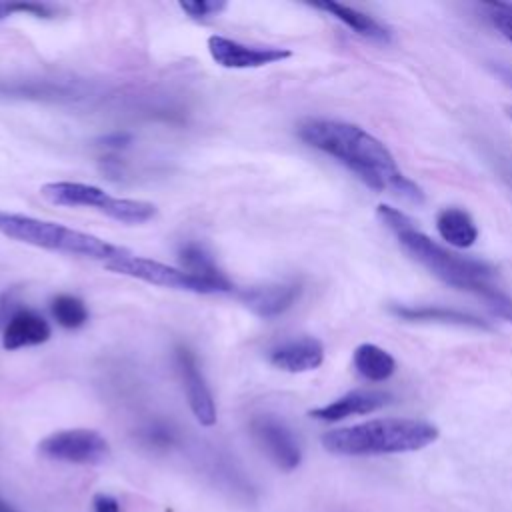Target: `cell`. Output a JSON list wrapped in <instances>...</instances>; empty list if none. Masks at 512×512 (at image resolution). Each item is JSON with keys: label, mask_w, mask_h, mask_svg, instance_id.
<instances>
[{"label": "cell", "mask_w": 512, "mask_h": 512, "mask_svg": "<svg viewBox=\"0 0 512 512\" xmlns=\"http://www.w3.org/2000/svg\"><path fill=\"white\" fill-rule=\"evenodd\" d=\"M296 134L308 146L344 164L376 192H388L412 204L424 202L422 188L402 174L384 142L362 126L342 120L308 118L298 124Z\"/></svg>", "instance_id": "cell-1"}, {"label": "cell", "mask_w": 512, "mask_h": 512, "mask_svg": "<svg viewBox=\"0 0 512 512\" xmlns=\"http://www.w3.org/2000/svg\"><path fill=\"white\" fill-rule=\"evenodd\" d=\"M378 218L394 232L400 246L438 280L456 290L474 294L494 316L512 322V296L492 282L496 272L492 264L448 250L418 230L414 222L394 206L380 204Z\"/></svg>", "instance_id": "cell-2"}, {"label": "cell", "mask_w": 512, "mask_h": 512, "mask_svg": "<svg viewBox=\"0 0 512 512\" xmlns=\"http://www.w3.org/2000/svg\"><path fill=\"white\" fill-rule=\"evenodd\" d=\"M438 436V428L426 420L380 418L330 430L322 436V446L338 456H380L422 450Z\"/></svg>", "instance_id": "cell-3"}, {"label": "cell", "mask_w": 512, "mask_h": 512, "mask_svg": "<svg viewBox=\"0 0 512 512\" xmlns=\"http://www.w3.org/2000/svg\"><path fill=\"white\" fill-rule=\"evenodd\" d=\"M0 234L36 248L104 260V264L130 254L126 248L106 242L94 234L14 212H0Z\"/></svg>", "instance_id": "cell-4"}, {"label": "cell", "mask_w": 512, "mask_h": 512, "mask_svg": "<svg viewBox=\"0 0 512 512\" xmlns=\"http://www.w3.org/2000/svg\"><path fill=\"white\" fill-rule=\"evenodd\" d=\"M40 196L56 206L94 208L108 218L124 224H142L156 216V206L146 200L116 198L94 184L84 182H48L40 188Z\"/></svg>", "instance_id": "cell-5"}, {"label": "cell", "mask_w": 512, "mask_h": 512, "mask_svg": "<svg viewBox=\"0 0 512 512\" xmlns=\"http://www.w3.org/2000/svg\"><path fill=\"white\" fill-rule=\"evenodd\" d=\"M106 270L116 272V274H124L154 286H164V288H172V290H184V292H194V294H220L226 292L220 284L210 282L206 278H200L196 274H190L182 268H174L168 264H162L158 260L152 258H144V256H122L116 260H110L104 264Z\"/></svg>", "instance_id": "cell-6"}, {"label": "cell", "mask_w": 512, "mask_h": 512, "mask_svg": "<svg viewBox=\"0 0 512 512\" xmlns=\"http://www.w3.org/2000/svg\"><path fill=\"white\" fill-rule=\"evenodd\" d=\"M38 452L50 460L68 464H100L110 456L108 440L90 428L58 430L38 444Z\"/></svg>", "instance_id": "cell-7"}, {"label": "cell", "mask_w": 512, "mask_h": 512, "mask_svg": "<svg viewBox=\"0 0 512 512\" xmlns=\"http://www.w3.org/2000/svg\"><path fill=\"white\" fill-rule=\"evenodd\" d=\"M208 52L212 60L230 70H246V68H262L274 62H282L292 56L288 48L278 46H250L226 36H210Z\"/></svg>", "instance_id": "cell-8"}, {"label": "cell", "mask_w": 512, "mask_h": 512, "mask_svg": "<svg viewBox=\"0 0 512 512\" xmlns=\"http://www.w3.org/2000/svg\"><path fill=\"white\" fill-rule=\"evenodd\" d=\"M250 430L260 448L280 470L290 472L298 468L302 452L292 430L284 422L274 416H256L250 422Z\"/></svg>", "instance_id": "cell-9"}, {"label": "cell", "mask_w": 512, "mask_h": 512, "mask_svg": "<svg viewBox=\"0 0 512 512\" xmlns=\"http://www.w3.org/2000/svg\"><path fill=\"white\" fill-rule=\"evenodd\" d=\"M176 364H178V370L182 376V386H184L192 414L196 416V420L202 426L216 424L214 398H212V392L202 376V370L198 368L196 356L188 348L180 346V348H176Z\"/></svg>", "instance_id": "cell-10"}, {"label": "cell", "mask_w": 512, "mask_h": 512, "mask_svg": "<svg viewBox=\"0 0 512 512\" xmlns=\"http://www.w3.org/2000/svg\"><path fill=\"white\" fill-rule=\"evenodd\" d=\"M268 362L284 372L300 374L316 370L324 362V344L314 336L280 342L268 352Z\"/></svg>", "instance_id": "cell-11"}, {"label": "cell", "mask_w": 512, "mask_h": 512, "mask_svg": "<svg viewBox=\"0 0 512 512\" xmlns=\"http://www.w3.org/2000/svg\"><path fill=\"white\" fill-rule=\"evenodd\" d=\"M390 400H392V394L384 390H352L324 406L312 408L308 414L322 422H338L350 416L370 414L374 410H380L386 404H390Z\"/></svg>", "instance_id": "cell-12"}, {"label": "cell", "mask_w": 512, "mask_h": 512, "mask_svg": "<svg viewBox=\"0 0 512 512\" xmlns=\"http://www.w3.org/2000/svg\"><path fill=\"white\" fill-rule=\"evenodd\" d=\"M302 294L300 282H276L254 286L240 294V300L260 318H276L290 310Z\"/></svg>", "instance_id": "cell-13"}, {"label": "cell", "mask_w": 512, "mask_h": 512, "mask_svg": "<svg viewBox=\"0 0 512 512\" xmlns=\"http://www.w3.org/2000/svg\"><path fill=\"white\" fill-rule=\"evenodd\" d=\"M50 334V324L38 312L30 308H18L4 322L2 348L12 352L18 348L38 346L44 344L50 338Z\"/></svg>", "instance_id": "cell-14"}, {"label": "cell", "mask_w": 512, "mask_h": 512, "mask_svg": "<svg viewBox=\"0 0 512 512\" xmlns=\"http://www.w3.org/2000/svg\"><path fill=\"white\" fill-rule=\"evenodd\" d=\"M388 312L404 322H434V324H452L466 326L476 330H490V324L472 312H464L448 306H430V304H390Z\"/></svg>", "instance_id": "cell-15"}, {"label": "cell", "mask_w": 512, "mask_h": 512, "mask_svg": "<svg viewBox=\"0 0 512 512\" xmlns=\"http://www.w3.org/2000/svg\"><path fill=\"white\" fill-rule=\"evenodd\" d=\"M312 6L318 8V10L328 12L330 16L340 20L344 26H348L350 30H354L356 34H360V36H364L368 40L384 42L386 44L392 38L390 30L384 24H380L376 18H372L370 14H366L362 10H356L352 6H346V4H340V2H334V0L314 2Z\"/></svg>", "instance_id": "cell-16"}, {"label": "cell", "mask_w": 512, "mask_h": 512, "mask_svg": "<svg viewBox=\"0 0 512 512\" xmlns=\"http://www.w3.org/2000/svg\"><path fill=\"white\" fill-rule=\"evenodd\" d=\"M436 230L440 238L454 248H470L478 240V226L474 218L458 206L442 208L436 214Z\"/></svg>", "instance_id": "cell-17"}, {"label": "cell", "mask_w": 512, "mask_h": 512, "mask_svg": "<svg viewBox=\"0 0 512 512\" xmlns=\"http://www.w3.org/2000/svg\"><path fill=\"white\" fill-rule=\"evenodd\" d=\"M352 364L356 372L368 382H384L396 372V360L392 358V354L372 342L356 346L352 354Z\"/></svg>", "instance_id": "cell-18"}, {"label": "cell", "mask_w": 512, "mask_h": 512, "mask_svg": "<svg viewBox=\"0 0 512 512\" xmlns=\"http://www.w3.org/2000/svg\"><path fill=\"white\" fill-rule=\"evenodd\" d=\"M178 256H180V262H182V270H186V272H190V274H196V276H200V278H206V280H210V282H216V284H220L226 292L234 290V286H232V282L228 280V276L216 266L212 254H210L204 246H200V244H196V242H188V244H184V246L180 248Z\"/></svg>", "instance_id": "cell-19"}, {"label": "cell", "mask_w": 512, "mask_h": 512, "mask_svg": "<svg viewBox=\"0 0 512 512\" xmlns=\"http://www.w3.org/2000/svg\"><path fill=\"white\" fill-rule=\"evenodd\" d=\"M50 310H52V316L56 318V322L62 326V328H68V330H74V328H80L88 322V308L86 304L72 296V294H58L52 298V304H50Z\"/></svg>", "instance_id": "cell-20"}, {"label": "cell", "mask_w": 512, "mask_h": 512, "mask_svg": "<svg viewBox=\"0 0 512 512\" xmlns=\"http://www.w3.org/2000/svg\"><path fill=\"white\" fill-rule=\"evenodd\" d=\"M178 6L192 20H206V18L218 16L226 8V2L224 0H180Z\"/></svg>", "instance_id": "cell-21"}, {"label": "cell", "mask_w": 512, "mask_h": 512, "mask_svg": "<svg viewBox=\"0 0 512 512\" xmlns=\"http://www.w3.org/2000/svg\"><path fill=\"white\" fill-rule=\"evenodd\" d=\"M486 8H488V18H490L492 26H494L508 42H512V4L494 2V4H486Z\"/></svg>", "instance_id": "cell-22"}, {"label": "cell", "mask_w": 512, "mask_h": 512, "mask_svg": "<svg viewBox=\"0 0 512 512\" xmlns=\"http://www.w3.org/2000/svg\"><path fill=\"white\" fill-rule=\"evenodd\" d=\"M8 16L12 14H30L34 18H54V8L40 2H6Z\"/></svg>", "instance_id": "cell-23"}, {"label": "cell", "mask_w": 512, "mask_h": 512, "mask_svg": "<svg viewBox=\"0 0 512 512\" xmlns=\"http://www.w3.org/2000/svg\"><path fill=\"white\" fill-rule=\"evenodd\" d=\"M92 508H94V512H120L118 500L114 496H110V494H104V492L94 494Z\"/></svg>", "instance_id": "cell-24"}, {"label": "cell", "mask_w": 512, "mask_h": 512, "mask_svg": "<svg viewBox=\"0 0 512 512\" xmlns=\"http://www.w3.org/2000/svg\"><path fill=\"white\" fill-rule=\"evenodd\" d=\"M128 142H130V136L128 134H118V132L104 138V146H110V148H124Z\"/></svg>", "instance_id": "cell-25"}, {"label": "cell", "mask_w": 512, "mask_h": 512, "mask_svg": "<svg viewBox=\"0 0 512 512\" xmlns=\"http://www.w3.org/2000/svg\"><path fill=\"white\" fill-rule=\"evenodd\" d=\"M0 512H18V510H16V508H12L8 502L0 500Z\"/></svg>", "instance_id": "cell-26"}, {"label": "cell", "mask_w": 512, "mask_h": 512, "mask_svg": "<svg viewBox=\"0 0 512 512\" xmlns=\"http://www.w3.org/2000/svg\"><path fill=\"white\" fill-rule=\"evenodd\" d=\"M8 18V12H6V2H0V20Z\"/></svg>", "instance_id": "cell-27"}, {"label": "cell", "mask_w": 512, "mask_h": 512, "mask_svg": "<svg viewBox=\"0 0 512 512\" xmlns=\"http://www.w3.org/2000/svg\"><path fill=\"white\" fill-rule=\"evenodd\" d=\"M504 112H506V116L512 120V106H504Z\"/></svg>", "instance_id": "cell-28"}, {"label": "cell", "mask_w": 512, "mask_h": 512, "mask_svg": "<svg viewBox=\"0 0 512 512\" xmlns=\"http://www.w3.org/2000/svg\"><path fill=\"white\" fill-rule=\"evenodd\" d=\"M506 78L512 82V72H506Z\"/></svg>", "instance_id": "cell-29"}]
</instances>
